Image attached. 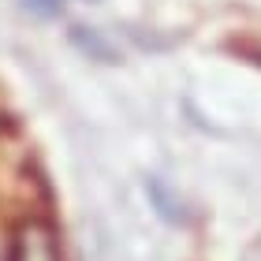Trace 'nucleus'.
Wrapping results in <instances>:
<instances>
[{"label":"nucleus","mask_w":261,"mask_h":261,"mask_svg":"<svg viewBox=\"0 0 261 261\" xmlns=\"http://www.w3.org/2000/svg\"><path fill=\"white\" fill-rule=\"evenodd\" d=\"M4 261H60V243L45 217H22L11 228Z\"/></svg>","instance_id":"1"},{"label":"nucleus","mask_w":261,"mask_h":261,"mask_svg":"<svg viewBox=\"0 0 261 261\" xmlns=\"http://www.w3.org/2000/svg\"><path fill=\"white\" fill-rule=\"evenodd\" d=\"M67 41H71V49L82 53L86 60H97V64H120V60H123L120 41H116L109 30H101V27L75 22V27L67 30Z\"/></svg>","instance_id":"2"},{"label":"nucleus","mask_w":261,"mask_h":261,"mask_svg":"<svg viewBox=\"0 0 261 261\" xmlns=\"http://www.w3.org/2000/svg\"><path fill=\"white\" fill-rule=\"evenodd\" d=\"M146 198H149V209L157 213L164 224H172V228H183V224H191V209H187V201L179 198V191L161 179V175H146Z\"/></svg>","instance_id":"3"},{"label":"nucleus","mask_w":261,"mask_h":261,"mask_svg":"<svg viewBox=\"0 0 261 261\" xmlns=\"http://www.w3.org/2000/svg\"><path fill=\"white\" fill-rule=\"evenodd\" d=\"M22 8L38 19H60L64 15V0H22Z\"/></svg>","instance_id":"4"},{"label":"nucleus","mask_w":261,"mask_h":261,"mask_svg":"<svg viewBox=\"0 0 261 261\" xmlns=\"http://www.w3.org/2000/svg\"><path fill=\"white\" fill-rule=\"evenodd\" d=\"M90 4H97V0H90Z\"/></svg>","instance_id":"5"}]
</instances>
